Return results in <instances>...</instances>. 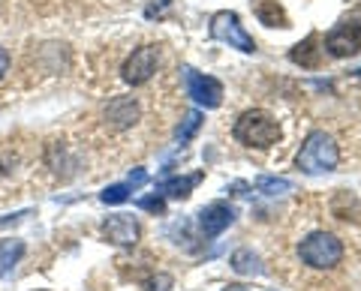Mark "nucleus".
Returning <instances> with one entry per match:
<instances>
[{"label":"nucleus","instance_id":"4","mask_svg":"<svg viewBox=\"0 0 361 291\" xmlns=\"http://www.w3.org/2000/svg\"><path fill=\"white\" fill-rule=\"evenodd\" d=\"M208 33H211V39L226 42L229 48H238V51H244V54H253V51H256V42H253L250 33L244 30V25L238 21V15H235V13H226V9L211 18Z\"/></svg>","mask_w":361,"mask_h":291},{"label":"nucleus","instance_id":"15","mask_svg":"<svg viewBox=\"0 0 361 291\" xmlns=\"http://www.w3.org/2000/svg\"><path fill=\"white\" fill-rule=\"evenodd\" d=\"M232 271L241 276H256L262 273V261H259V255L253 250H238L232 255Z\"/></svg>","mask_w":361,"mask_h":291},{"label":"nucleus","instance_id":"16","mask_svg":"<svg viewBox=\"0 0 361 291\" xmlns=\"http://www.w3.org/2000/svg\"><path fill=\"white\" fill-rule=\"evenodd\" d=\"M199 127H202V111H187L184 120H180V127H178V132H175V138L178 141H190L199 132Z\"/></svg>","mask_w":361,"mask_h":291},{"label":"nucleus","instance_id":"18","mask_svg":"<svg viewBox=\"0 0 361 291\" xmlns=\"http://www.w3.org/2000/svg\"><path fill=\"white\" fill-rule=\"evenodd\" d=\"M130 183H115V186H106L103 193H99V201L103 205H123V201L130 198Z\"/></svg>","mask_w":361,"mask_h":291},{"label":"nucleus","instance_id":"2","mask_svg":"<svg viewBox=\"0 0 361 291\" xmlns=\"http://www.w3.org/2000/svg\"><path fill=\"white\" fill-rule=\"evenodd\" d=\"M337 162H341V153H337L334 138L325 136V132H319V129L304 138L301 150L295 156V165L304 174H329V172L337 169Z\"/></svg>","mask_w":361,"mask_h":291},{"label":"nucleus","instance_id":"1","mask_svg":"<svg viewBox=\"0 0 361 291\" xmlns=\"http://www.w3.org/2000/svg\"><path fill=\"white\" fill-rule=\"evenodd\" d=\"M232 136H235V141H241L244 148L265 150V148H271V144L280 141V123L271 117L268 111L253 108V111H244V115L235 120Z\"/></svg>","mask_w":361,"mask_h":291},{"label":"nucleus","instance_id":"7","mask_svg":"<svg viewBox=\"0 0 361 291\" xmlns=\"http://www.w3.org/2000/svg\"><path fill=\"white\" fill-rule=\"evenodd\" d=\"M184 78H187L190 96H193L199 105L217 108V105L223 103V84H220L214 75H202V72H196V70H190V66H184Z\"/></svg>","mask_w":361,"mask_h":291},{"label":"nucleus","instance_id":"23","mask_svg":"<svg viewBox=\"0 0 361 291\" xmlns=\"http://www.w3.org/2000/svg\"><path fill=\"white\" fill-rule=\"evenodd\" d=\"M223 291H250V288H244V285H226Z\"/></svg>","mask_w":361,"mask_h":291},{"label":"nucleus","instance_id":"8","mask_svg":"<svg viewBox=\"0 0 361 291\" xmlns=\"http://www.w3.org/2000/svg\"><path fill=\"white\" fill-rule=\"evenodd\" d=\"M235 222V210L226 205V201H214V205L199 210V231L205 238H217Z\"/></svg>","mask_w":361,"mask_h":291},{"label":"nucleus","instance_id":"21","mask_svg":"<svg viewBox=\"0 0 361 291\" xmlns=\"http://www.w3.org/2000/svg\"><path fill=\"white\" fill-rule=\"evenodd\" d=\"M6 70H9V54H6V48H0V78H4Z\"/></svg>","mask_w":361,"mask_h":291},{"label":"nucleus","instance_id":"24","mask_svg":"<svg viewBox=\"0 0 361 291\" xmlns=\"http://www.w3.org/2000/svg\"><path fill=\"white\" fill-rule=\"evenodd\" d=\"M358 75H361V70H358Z\"/></svg>","mask_w":361,"mask_h":291},{"label":"nucleus","instance_id":"20","mask_svg":"<svg viewBox=\"0 0 361 291\" xmlns=\"http://www.w3.org/2000/svg\"><path fill=\"white\" fill-rule=\"evenodd\" d=\"M145 181H148V174H145L142 169H135V172L130 174V181H127V183H130V186H142Z\"/></svg>","mask_w":361,"mask_h":291},{"label":"nucleus","instance_id":"11","mask_svg":"<svg viewBox=\"0 0 361 291\" xmlns=\"http://www.w3.org/2000/svg\"><path fill=\"white\" fill-rule=\"evenodd\" d=\"M289 60L298 63L301 70H316V66L322 63V48H319V37L316 33H310L307 39H301L295 48L289 51Z\"/></svg>","mask_w":361,"mask_h":291},{"label":"nucleus","instance_id":"3","mask_svg":"<svg viewBox=\"0 0 361 291\" xmlns=\"http://www.w3.org/2000/svg\"><path fill=\"white\" fill-rule=\"evenodd\" d=\"M298 255L313 271H331V267H337L343 259V243L337 240L331 231H313L301 240Z\"/></svg>","mask_w":361,"mask_h":291},{"label":"nucleus","instance_id":"6","mask_svg":"<svg viewBox=\"0 0 361 291\" xmlns=\"http://www.w3.org/2000/svg\"><path fill=\"white\" fill-rule=\"evenodd\" d=\"M325 48L331 58H353L361 51V21H341L329 37H325Z\"/></svg>","mask_w":361,"mask_h":291},{"label":"nucleus","instance_id":"14","mask_svg":"<svg viewBox=\"0 0 361 291\" xmlns=\"http://www.w3.org/2000/svg\"><path fill=\"white\" fill-rule=\"evenodd\" d=\"M21 255H25V243L21 240H4L0 243V276L13 273V267L21 261Z\"/></svg>","mask_w":361,"mask_h":291},{"label":"nucleus","instance_id":"22","mask_svg":"<svg viewBox=\"0 0 361 291\" xmlns=\"http://www.w3.org/2000/svg\"><path fill=\"white\" fill-rule=\"evenodd\" d=\"M166 4H169V0H160V4H157V6H148V13H145V15H148V18H154V15L160 13V9H163Z\"/></svg>","mask_w":361,"mask_h":291},{"label":"nucleus","instance_id":"5","mask_svg":"<svg viewBox=\"0 0 361 291\" xmlns=\"http://www.w3.org/2000/svg\"><path fill=\"white\" fill-rule=\"evenodd\" d=\"M157 66H160V48L157 46H142V48H135L127 60H123L121 75H123V82L127 84L139 87L157 72Z\"/></svg>","mask_w":361,"mask_h":291},{"label":"nucleus","instance_id":"13","mask_svg":"<svg viewBox=\"0 0 361 291\" xmlns=\"http://www.w3.org/2000/svg\"><path fill=\"white\" fill-rule=\"evenodd\" d=\"M202 181V174H190V177H172V181H166L157 186V193H163L169 198H187L193 193V186Z\"/></svg>","mask_w":361,"mask_h":291},{"label":"nucleus","instance_id":"9","mask_svg":"<svg viewBox=\"0 0 361 291\" xmlns=\"http://www.w3.org/2000/svg\"><path fill=\"white\" fill-rule=\"evenodd\" d=\"M103 238L118 243V246H135V240H139V222L127 214L109 216L103 222Z\"/></svg>","mask_w":361,"mask_h":291},{"label":"nucleus","instance_id":"19","mask_svg":"<svg viewBox=\"0 0 361 291\" xmlns=\"http://www.w3.org/2000/svg\"><path fill=\"white\" fill-rule=\"evenodd\" d=\"M135 205H139L142 210H148V214H154V216H163V214H166V201H163V195H157V193L139 198Z\"/></svg>","mask_w":361,"mask_h":291},{"label":"nucleus","instance_id":"10","mask_svg":"<svg viewBox=\"0 0 361 291\" xmlns=\"http://www.w3.org/2000/svg\"><path fill=\"white\" fill-rule=\"evenodd\" d=\"M139 120V103L133 96H115L106 108V123L111 129H127Z\"/></svg>","mask_w":361,"mask_h":291},{"label":"nucleus","instance_id":"17","mask_svg":"<svg viewBox=\"0 0 361 291\" xmlns=\"http://www.w3.org/2000/svg\"><path fill=\"white\" fill-rule=\"evenodd\" d=\"M256 189L259 193H265V195H280V193H289L292 183L286 181V177H259Z\"/></svg>","mask_w":361,"mask_h":291},{"label":"nucleus","instance_id":"12","mask_svg":"<svg viewBox=\"0 0 361 291\" xmlns=\"http://www.w3.org/2000/svg\"><path fill=\"white\" fill-rule=\"evenodd\" d=\"M253 13L265 27H289V15L277 0H253Z\"/></svg>","mask_w":361,"mask_h":291}]
</instances>
